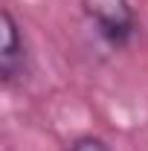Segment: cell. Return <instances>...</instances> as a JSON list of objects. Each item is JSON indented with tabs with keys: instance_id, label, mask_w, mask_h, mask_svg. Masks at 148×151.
<instances>
[{
	"instance_id": "cell-2",
	"label": "cell",
	"mask_w": 148,
	"mask_h": 151,
	"mask_svg": "<svg viewBox=\"0 0 148 151\" xmlns=\"http://www.w3.org/2000/svg\"><path fill=\"white\" fill-rule=\"evenodd\" d=\"M3 20V44H0V81L3 87H12L15 81L26 78L29 73V44L20 29L18 18L12 15V9L0 12Z\"/></svg>"
},
{
	"instance_id": "cell-3",
	"label": "cell",
	"mask_w": 148,
	"mask_h": 151,
	"mask_svg": "<svg viewBox=\"0 0 148 151\" xmlns=\"http://www.w3.org/2000/svg\"><path fill=\"white\" fill-rule=\"evenodd\" d=\"M67 151H113L111 142L99 134H78L75 139H70Z\"/></svg>"
},
{
	"instance_id": "cell-1",
	"label": "cell",
	"mask_w": 148,
	"mask_h": 151,
	"mask_svg": "<svg viewBox=\"0 0 148 151\" xmlns=\"http://www.w3.org/2000/svg\"><path fill=\"white\" fill-rule=\"evenodd\" d=\"M81 12L96 35L113 50H125L137 35V12L131 0H81Z\"/></svg>"
}]
</instances>
